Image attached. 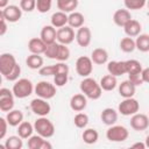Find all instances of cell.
<instances>
[{
  "mask_svg": "<svg viewBox=\"0 0 149 149\" xmlns=\"http://www.w3.org/2000/svg\"><path fill=\"white\" fill-rule=\"evenodd\" d=\"M80 92L87 97V99L98 100L102 95V88L100 84L92 77H85L79 85Z\"/></svg>",
  "mask_w": 149,
  "mask_h": 149,
  "instance_id": "obj_1",
  "label": "cell"
},
{
  "mask_svg": "<svg viewBox=\"0 0 149 149\" xmlns=\"http://www.w3.org/2000/svg\"><path fill=\"white\" fill-rule=\"evenodd\" d=\"M34 90H35V86L33 81L28 78H19L16 81H14L12 87V91L15 98H19V99L28 98L29 95L33 94Z\"/></svg>",
  "mask_w": 149,
  "mask_h": 149,
  "instance_id": "obj_2",
  "label": "cell"
},
{
  "mask_svg": "<svg viewBox=\"0 0 149 149\" xmlns=\"http://www.w3.org/2000/svg\"><path fill=\"white\" fill-rule=\"evenodd\" d=\"M34 129L44 139H50L55 134V126L47 116H38L34 122Z\"/></svg>",
  "mask_w": 149,
  "mask_h": 149,
  "instance_id": "obj_3",
  "label": "cell"
},
{
  "mask_svg": "<svg viewBox=\"0 0 149 149\" xmlns=\"http://www.w3.org/2000/svg\"><path fill=\"white\" fill-rule=\"evenodd\" d=\"M128 136V129L121 125H112L106 130V139L111 142H125Z\"/></svg>",
  "mask_w": 149,
  "mask_h": 149,
  "instance_id": "obj_4",
  "label": "cell"
},
{
  "mask_svg": "<svg viewBox=\"0 0 149 149\" xmlns=\"http://www.w3.org/2000/svg\"><path fill=\"white\" fill-rule=\"evenodd\" d=\"M140 111V102L134 98H123L118 106V112L123 116H132Z\"/></svg>",
  "mask_w": 149,
  "mask_h": 149,
  "instance_id": "obj_5",
  "label": "cell"
},
{
  "mask_svg": "<svg viewBox=\"0 0 149 149\" xmlns=\"http://www.w3.org/2000/svg\"><path fill=\"white\" fill-rule=\"evenodd\" d=\"M56 87L57 86L55 84H51L50 81L41 80L35 85L34 92L37 97L49 100V99H52L56 95Z\"/></svg>",
  "mask_w": 149,
  "mask_h": 149,
  "instance_id": "obj_6",
  "label": "cell"
},
{
  "mask_svg": "<svg viewBox=\"0 0 149 149\" xmlns=\"http://www.w3.org/2000/svg\"><path fill=\"white\" fill-rule=\"evenodd\" d=\"M93 62L91 59V57L87 56H80L77 58L76 61V72L78 76L85 78V77H90V74L93 71Z\"/></svg>",
  "mask_w": 149,
  "mask_h": 149,
  "instance_id": "obj_7",
  "label": "cell"
},
{
  "mask_svg": "<svg viewBox=\"0 0 149 149\" xmlns=\"http://www.w3.org/2000/svg\"><path fill=\"white\" fill-rule=\"evenodd\" d=\"M30 109L37 116H47L51 112V106L47 99L37 97L30 101Z\"/></svg>",
  "mask_w": 149,
  "mask_h": 149,
  "instance_id": "obj_8",
  "label": "cell"
},
{
  "mask_svg": "<svg viewBox=\"0 0 149 149\" xmlns=\"http://www.w3.org/2000/svg\"><path fill=\"white\" fill-rule=\"evenodd\" d=\"M14 98L15 95L12 90L1 87L0 88V109L6 113L14 109V105H15Z\"/></svg>",
  "mask_w": 149,
  "mask_h": 149,
  "instance_id": "obj_9",
  "label": "cell"
},
{
  "mask_svg": "<svg viewBox=\"0 0 149 149\" xmlns=\"http://www.w3.org/2000/svg\"><path fill=\"white\" fill-rule=\"evenodd\" d=\"M16 59L13 54L3 52L0 55V72L3 77H6L16 65Z\"/></svg>",
  "mask_w": 149,
  "mask_h": 149,
  "instance_id": "obj_10",
  "label": "cell"
},
{
  "mask_svg": "<svg viewBox=\"0 0 149 149\" xmlns=\"http://www.w3.org/2000/svg\"><path fill=\"white\" fill-rule=\"evenodd\" d=\"M22 9L20 6L16 5H8L7 7H5L3 9H1V15L6 19L7 22L9 23H15L17 22L21 16H22Z\"/></svg>",
  "mask_w": 149,
  "mask_h": 149,
  "instance_id": "obj_11",
  "label": "cell"
},
{
  "mask_svg": "<svg viewBox=\"0 0 149 149\" xmlns=\"http://www.w3.org/2000/svg\"><path fill=\"white\" fill-rule=\"evenodd\" d=\"M74 40H76L74 30H73V28L70 27L69 24H66V26H64V27L57 29V42H58V43L69 45V44H71Z\"/></svg>",
  "mask_w": 149,
  "mask_h": 149,
  "instance_id": "obj_12",
  "label": "cell"
},
{
  "mask_svg": "<svg viewBox=\"0 0 149 149\" xmlns=\"http://www.w3.org/2000/svg\"><path fill=\"white\" fill-rule=\"evenodd\" d=\"M130 127L136 132H143L149 127V116L143 113H135L130 118Z\"/></svg>",
  "mask_w": 149,
  "mask_h": 149,
  "instance_id": "obj_13",
  "label": "cell"
},
{
  "mask_svg": "<svg viewBox=\"0 0 149 149\" xmlns=\"http://www.w3.org/2000/svg\"><path fill=\"white\" fill-rule=\"evenodd\" d=\"M91 41H92V33H91V29L86 26H83L80 28L77 29V33H76V42L79 47L81 48H86L91 44Z\"/></svg>",
  "mask_w": 149,
  "mask_h": 149,
  "instance_id": "obj_14",
  "label": "cell"
},
{
  "mask_svg": "<svg viewBox=\"0 0 149 149\" xmlns=\"http://www.w3.org/2000/svg\"><path fill=\"white\" fill-rule=\"evenodd\" d=\"M27 146L29 149H51L52 148V144L47 139H44L38 134L31 135L28 139Z\"/></svg>",
  "mask_w": 149,
  "mask_h": 149,
  "instance_id": "obj_15",
  "label": "cell"
},
{
  "mask_svg": "<svg viewBox=\"0 0 149 149\" xmlns=\"http://www.w3.org/2000/svg\"><path fill=\"white\" fill-rule=\"evenodd\" d=\"M107 71L109 74L115 77H120L127 74V65L126 61H111L107 63Z\"/></svg>",
  "mask_w": 149,
  "mask_h": 149,
  "instance_id": "obj_16",
  "label": "cell"
},
{
  "mask_svg": "<svg viewBox=\"0 0 149 149\" xmlns=\"http://www.w3.org/2000/svg\"><path fill=\"white\" fill-rule=\"evenodd\" d=\"M40 37L43 40V42L49 45L55 42H57V30L52 24H47L41 29Z\"/></svg>",
  "mask_w": 149,
  "mask_h": 149,
  "instance_id": "obj_17",
  "label": "cell"
},
{
  "mask_svg": "<svg viewBox=\"0 0 149 149\" xmlns=\"http://www.w3.org/2000/svg\"><path fill=\"white\" fill-rule=\"evenodd\" d=\"M87 106V97L83 93L73 94L70 99V107L74 112H83Z\"/></svg>",
  "mask_w": 149,
  "mask_h": 149,
  "instance_id": "obj_18",
  "label": "cell"
},
{
  "mask_svg": "<svg viewBox=\"0 0 149 149\" xmlns=\"http://www.w3.org/2000/svg\"><path fill=\"white\" fill-rule=\"evenodd\" d=\"M118 118H119V112L112 107H106L100 113V119H101L102 123L108 127L112 125H115L118 121Z\"/></svg>",
  "mask_w": 149,
  "mask_h": 149,
  "instance_id": "obj_19",
  "label": "cell"
},
{
  "mask_svg": "<svg viewBox=\"0 0 149 149\" xmlns=\"http://www.w3.org/2000/svg\"><path fill=\"white\" fill-rule=\"evenodd\" d=\"M133 17H132V14H130V10H128L127 8H120L118 10L114 12L113 14V22L118 26V27H125L126 23L128 21H130Z\"/></svg>",
  "mask_w": 149,
  "mask_h": 149,
  "instance_id": "obj_20",
  "label": "cell"
},
{
  "mask_svg": "<svg viewBox=\"0 0 149 149\" xmlns=\"http://www.w3.org/2000/svg\"><path fill=\"white\" fill-rule=\"evenodd\" d=\"M47 47L48 45L43 42V40L41 37H33L28 42V50L30 51V54L43 55L45 49H47Z\"/></svg>",
  "mask_w": 149,
  "mask_h": 149,
  "instance_id": "obj_21",
  "label": "cell"
},
{
  "mask_svg": "<svg viewBox=\"0 0 149 149\" xmlns=\"http://www.w3.org/2000/svg\"><path fill=\"white\" fill-rule=\"evenodd\" d=\"M118 91H119L120 97H122V98H132L135 94L136 86L133 83H130L129 79H127V80L121 81V84L118 85Z\"/></svg>",
  "mask_w": 149,
  "mask_h": 149,
  "instance_id": "obj_22",
  "label": "cell"
},
{
  "mask_svg": "<svg viewBox=\"0 0 149 149\" xmlns=\"http://www.w3.org/2000/svg\"><path fill=\"white\" fill-rule=\"evenodd\" d=\"M123 31L127 36L129 37H136L141 34L142 31V24L137 21V20H134L132 19L130 21H128L126 23V26L123 27Z\"/></svg>",
  "mask_w": 149,
  "mask_h": 149,
  "instance_id": "obj_23",
  "label": "cell"
},
{
  "mask_svg": "<svg viewBox=\"0 0 149 149\" xmlns=\"http://www.w3.org/2000/svg\"><path fill=\"white\" fill-rule=\"evenodd\" d=\"M91 59L97 65H102L108 63V52L104 48H95L91 52Z\"/></svg>",
  "mask_w": 149,
  "mask_h": 149,
  "instance_id": "obj_24",
  "label": "cell"
},
{
  "mask_svg": "<svg viewBox=\"0 0 149 149\" xmlns=\"http://www.w3.org/2000/svg\"><path fill=\"white\" fill-rule=\"evenodd\" d=\"M68 20H69V14L62 10L55 12L51 17H50V24H52L55 28H62L64 26L68 24Z\"/></svg>",
  "mask_w": 149,
  "mask_h": 149,
  "instance_id": "obj_25",
  "label": "cell"
},
{
  "mask_svg": "<svg viewBox=\"0 0 149 149\" xmlns=\"http://www.w3.org/2000/svg\"><path fill=\"white\" fill-rule=\"evenodd\" d=\"M5 118L10 127H17L23 121V113L20 109H12L7 112Z\"/></svg>",
  "mask_w": 149,
  "mask_h": 149,
  "instance_id": "obj_26",
  "label": "cell"
},
{
  "mask_svg": "<svg viewBox=\"0 0 149 149\" xmlns=\"http://www.w3.org/2000/svg\"><path fill=\"white\" fill-rule=\"evenodd\" d=\"M44 59L38 54H30L26 58V65L31 70H40L43 66Z\"/></svg>",
  "mask_w": 149,
  "mask_h": 149,
  "instance_id": "obj_27",
  "label": "cell"
},
{
  "mask_svg": "<svg viewBox=\"0 0 149 149\" xmlns=\"http://www.w3.org/2000/svg\"><path fill=\"white\" fill-rule=\"evenodd\" d=\"M99 84H100L102 91H113L118 86V79L115 76L108 73V74L101 77Z\"/></svg>",
  "mask_w": 149,
  "mask_h": 149,
  "instance_id": "obj_28",
  "label": "cell"
},
{
  "mask_svg": "<svg viewBox=\"0 0 149 149\" xmlns=\"http://www.w3.org/2000/svg\"><path fill=\"white\" fill-rule=\"evenodd\" d=\"M85 22V16L80 13V12H71L69 13V20H68V24L72 28H80L84 26Z\"/></svg>",
  "mask_w": 149,
  "mask_h": 149,
  "instance_id": "obj_29",
  "label": "cell"
},
{
  "mask_svg": "<svg viewBox=\"0 0 149 149\" xmlns=\"http://www.w3.org/2000/svg\"><path fill=\"white\" fill-rule=\"evenodd\" d=\"M34 125H31L30 122L28 121H22L19 126H17V135L21 136L23 140H28L31 135H33V132H34Z\"/></svg>",
  "mask_w": 149,
  "mask_h": 149,
  "instance_id": "obj_30",
  "label": "cell"
},
{
  "mask_svg": "<svg viewBox=\"0 0 149 149\" xmlns=\"http://www.w3.org/2000/svg\"><path fill=\"white\" fill-rule=\"evenodd\" d=\"M57 8L65 13L74 12L78 7V0H56Z\"/></svg>",
  "mask_w": 149,
  "mask_h": 149,
  "instance_id": "obj_31",
  "label": "cell"
},
{
  "mask_svg": "<svg viewBox=\"0 0 149 149\" xmlns=\"http://www.w3.org/2000/svg\"><path fill=\"white\" fill-rule=\"evenodd\" d=\"M81 139L86 144H94L99 140V133L94 128H85L81 134Z\"/></svg>",
  "mask_w": 149,
  "mask_h": 149,
  "instance_id": "obj_32",
  "label": "cell"
},
{
  "mask_svg": "<svg viewBox=\"0 0 149 149\" xmlns=\"http://www.w3.org/2000/svg\"><path fill=\"white\" fill-rule=\"evenodd\" d=\"M6 149H22L23 147V139L19 135H12L6 139L5 146Z\"/></svg>",
  "mask_w": 149,
  "mask_h": 149,
  "instance_id": "obj_33",
  "label": "cell"
},
{
  "mask_svg": "<svg viewBox=\"0 0 149 149\" xmlns=\"http://www.w3.org/2000/svg\"><path fill=\"white\" fill-rule=\"evenodd\" d=\"M136 49L141 52H148L149 51V34H140L135 38Z\"/></svg>",
  "mask_w": 149,
  "mask_h": 149,
  "instance_id": "obj_34",
  "label": "cell"
},
{
  "mask_svg": "<svg viewBox=\"0 0 149 149\" xmlns=\"http://www.w3.org/2000/svg\"><path fill=\"white\" fill-rule=\"evenodd\" d=\"M119 47H120V50L126 52V54H129V52H133L135 49H136V44H135V40L133 37H129V36H126L123 38H121L120 43H119Z\"/></svg>",
  "mask_w": 149,
  "mask_h": 149,
  "instance_id": "obj_35",
  "label": "cell"
},
{
  "mask_svg": "<svg viewBox=\"0 0 149 149\" xmlns=\"http://www.w3.org/2000/svg\"><path fill=\"white\" fill-rule=\"evenodd\" d=\"M126 65H127V74H139L142 72L143 68L141 62H139L137 59H128L126 61Z\"/></svg>",
  "mask_w": 149,
  "mask_h": 149,
  "instance_id": "obj_36",
  "label": "cell"
},
{
  "mask_svg": "<svg viewBox=\"0 0 149 149\" xmlns=\"http://www.w3.org/2000/svg\"><path fill=\"white\" fill-rule=\"evenodd\" d=\"M88 115L86 113H83V112H78L74 118H73V123L77 128H80V129H85L88 125Z\"/></svg>",
  "mask_w": 149,
  "mask_h": 149,
  "instance_id": "obj_37",
  "label": "cell"
},
{
  "mask_svg": "<svg viewBox=\"0 0 149 149\" xmlns=\"http://www.w3.org/2000/svg\"><path fill=\"white\" fill-rule=\"evenodd\" d=\"M123 5L128 10H140L147 5V0H123Z\"/></svg>",
  "mask_w": 149,
  "mask_h": 149,
  "instance_id": "obj_38",
  "label": "cell"
},
{
  "mask_svg": "<svg viewBox=\"0 0 149 149\" xmlns=\"http://www.w3.org/2000/svg\"><path fill=\"white\" fill-rule=\"evenodd\" d=\"M69 58H70V49L68 48V45L59 43L56 61H58V62H66Z\"/></svg>",
  "mask_w": 149,
  "mask_h": 149,
  "instance_id": "obj_39",
  "label": "cell"
},
{
  "mask_svg": "<svg viewBox=\"0 0 149 149\" xmlns=\"http://www.w3.org/2000/svg\"><path fill=\"white\" fill-rule=\"evenodd\" d=\"M52 0H36V9L37 12L44 14L51 9Z\"/></svg>",
  "mask_w": 149,
  "mask_h": 149,
  "instance_id": "obj_40",
  "label": "cell"
},
{
  "mask_svg": "<svg viewBox=\"0 0 149 149\" xmlns=\"http://www.w3.org/2000/svg\"><path fill=\"white\" fill-rule=\"evenodd\" d=\"M58 45L59 43L58 42H55L52 44H49L44 51V56H47V58H50V59H56L57 57V51H58Z\"/></svg>",
  "mask_w": 149,
  "mask_h": 149,
  "instance_id": "obj_41",
  "label": "cell"
},
{
  "mask_svg": "<svg viewBox=\"0 0 149 149\" xmlns=\"http://www.w3.org/2000/svg\"><path fill=\"white\" fill-rule=\"evenodd\" d=\"M20 7L23 12L30 13L36 9V0H20Z\"/></svg>",
  "mask_w": 149,
  "mask_h": 149,
  "instance_id": "obj_42",
  "label": "cell"
},
{
  "mask_svg": "<svg viewBox=\"0 0 149 149\" xmlns=\"http://www.w3.org/2000/svg\"><path fill=\"white\" fill-rule=\"evenodd\" d=\"M68 80H69V73H57L54 76V84L57 87H62L66 85Z\"/></svg>",
  "mask_w": 149,
  "mask_h": 149,
  "instance_id": "obj_43",
  "label": "cell"
},
{
  "mask_svg": "<svg viewBox=\"0 0 149 149\" xmlns=\"http://www.w3.org/2000/svg\"><path fill=\"white\" fill-rule=\"evenodd\" d=\"M20 74H21V66L19 64H16L15 68L5 77V79H7L8 81H16L19 79Z\"/></svg>",
  "mask_w": 149,
  "mask_h": 149,
  "instance_id": "obj_44",
  "label": "cell"
},
{
  "mask_svg": "<svg viewBox=\"0 0 149 149\" xmlns=\"http://www.w3.org/2000/svg\"><path fill=\"white\" fill-rule=\"evenodd\" d=\"M38 73L41 76H44V77H49V76L54 77V74H55V66L54 65H43L38 70Z\"/></svg>",
  "mask_w": 149,
  "mask_h": 149,
  "instance_id": "obj_45",
  "label": "cell"
},
{
  "mask_svg": "<svg viewBox=\"0 0 149 149\" xmlns=\"http://www.w3.org/2000/svg\"><path fill=\"white\" fill-rule=\"evenodd\" d=\"M128 79H129L130 83H133L136 87H137V86H141V85L144 84L141 73H139V74H129V76H128Z\"/></svg>",
  "mask_w": 149,
  "mask_h": 149,
  "instance_id": "obj_46",
  "label": "cell"
},
{
  "mask_svg": "<svg viewBox=\"0 0 149 149\" xmlns=\"http://www.w3.org/2000/svg\"><path fill=\"white\" fill-rule=\"evenodd\" d=\"M0 125H1V130H0V140H3L6 134H7V128H8V122L6 118H0Z\"/></svg>",
  "mask_w": 149,
  "mask_h": 149,
  "instance_id": "obj_47",
  "label": "cell"
},
{
  "mask_svg": "<svg viewBox=\"0 0 149 149\" xmlns=\"http://www.w3.org/2000/svg\"><path fill=\"white\" fill-rule=\"evenodd\" d=\"M1 15V14H0ZM7 31V21L6 19L1 15V28H0V36H3Z\"/></svg>",
  "mask_w": 149,
  "mask_h": 149,
  "instance_id": "obj_48",
  "label": "cell"
},
{
  "mask_svg": "<svg viewBox=\"0 0 149 149\" xmlns=\"http://www.w3.org/2000/svg\"><path fill=\"white\" fill-rule=\"evenodd\" d=\"M141 76H142V79H143V81L149 84V66L142 70V72H141Z\"/></svg>",
  "mask_w": 149,
  "mask_h": 149,
  "instance_id": "obj_49",
  "label": "cell"
},
{
  "mask_svg": "<svg viewBox=\"0 0 149 149\" xmlns=\"http://www.w3.org/2000/svg\"><path fill=\"white\" fill-rule=\"evenodd\" d=\"M132 148H137V149H146V143L144 142H135L132 144Z\"/></svg>",
  "mask_w": 149,
  "mask_h": 149,
  "instance_id": "obj_50",
  "label": "cell"
},
{
  "mask_svg": "<svg viewBox=\"0 0 149 149\" xmlns=\"http://www.w3.org/2000/svg\"><path fill=\"white\" fill-rule=\"evenodd\" d=\"M9 0H0V7H1V9H3L5 7H7L9 3Z\"/></svg>",
  "mask_w": 149,
  "mask_h": 149,
  "instance_id": "obj_51",
  "label": "cell"
},
{
  "mask_svg": "<svg viewBox=\"0 0 149 149\" xmlns=\"http://www.w3.org/2000/svg\"><path fill=\"white\" fill-rule=\"evenodd\" d=\"M144 143H146V147L149 148V135H147V137H146V140H144Z\"/></svg>",
  "mask_w": 149,
  "mask_h": 149,
  "instance_id": "obj_52",
  "label": "cell"
},
{
  "mask_svg": "<svg viewBox=\"0 0 149 149\" xmlns=\"http://www.w3.org/2000/svg\"><path fill=\"white\" fill-rule=\"evenodd\" d=\"M147 7H148V9H149V0H147V5H146Z\"/></svg>",
  "mask_w": 149,
  "mask_h": 149,
  "instance_id": "obj_53",
  "label": "cell"
},
{
  "mask_svg": "<svg viewBox=\"0 0 149 149\" xmlns=\"http://www.w3.org/2000/svg\"><path fill=\"white\" fill-rule=\"evenodd\" d=\"M148 116H149V114H148Z\"/></svg>",
  "mask_w": 149,
  "mask_h": 149,
  "instance_id": "obj_54",
  "label": "cell"
}]
</instances>
